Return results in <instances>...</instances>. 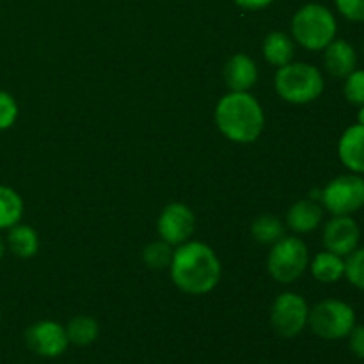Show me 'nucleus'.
Returning <instances> with one entry per match:
<instances>
[{"label":"nucleus","instance_id":"nucleus-1","mask_svg":"<svg viewBox=\"0 0 364 364\" xmlns=\"http://www.w3.org/2000/svg\"><path fill=\"white\" fill-rule=\"evenodd\" d=\"M220 262L212 247L203 242H185L173 252L171 277L188 295L210 294L219 284Z\"/></svg>","mask_w":364,"mask_h":364},{"label":"nucleus","instance_id":"nucleus-2","mask_svg":"<svg viewBox=\"0 0 364 364\" xmlns=\"http://www.w3.org/2000/svg\"><path fill=\"white\" fill-rule=\"evenodd\" d=\"M215 123L230 141L249 144L262 135L265 116L255 96L249 92L231 91L217 103Z\"/></svg>","mask_w":364,"mask_h":364},{"label":"nucleus","instance_id":"nucleus-3","mask_svg":"<svg viewBox=\"0 0 364 364\" xmlns=\"http://www.w3.org/2000/svg\"><path fill=\"white\" fill-rule=\"evenodd\" d=\"M336 18L322 4H306L291 18V36L306 50H323L336 39Z\"/></svg>","mask_w":364,"mask_h":364},{"label":"nucleus","instance_id":"nucleus-4","mask_svg":"<svg viewBox=\"0 0 364 364\" xmlns=\"http://www.w3.org/2000/svg\"><path fill=\"white\" fill-rule=\"evenodd\" d=\"M277 95L295 105L315 102L323 92V77L318 68L306 63H288L277 70L276 78Z\"/></svg>","mask_w":364,"mask_h":364},{"label":"nucleus","instance_id":"nucleus-5","mask_svg":"<svg viewBox=\"0 0 364 364\" xmlns=\"http://www.w3.org/2000/svg\"><path fill=\"white\" fill-rule=\"evenodd\" d=\"M308 326L322 340H343L355 327V311L338 299H326L309 309Z\"/></svg>","mask_w":364,"mask_h":364},{"label":"nucleus","instance_id":"nucleus-6","mask_svg":"<svg viewBox=\"0 0 364 364\" xmlns=\"http://www.w3.org/2000/svg\"><path fill=\"white\" fill-rule=\"evenodd\" d=\"M309 263V252L304 242L295 237H283L272 245L267 269L281 284H290L304 274Z\"/></svg>","mask_w":364,"mask_h":364},{"label":"nucleus","instance_id":"nucleus-7","mask_svg":"<svg viewBox=\"0 0 364 364\" xmlns=\"http://www.w3.org/2000/svg\"><path fill=\"white\" fill-rule=\"evenodd\" d=\"M322 203L329 213L354 215L364 206V178L361 174H341L322 191Z\"/></svg>","mask_w":364,"mask_h":364},{"label":"nucleus","instance_id":"nucleus-8","mask_svg":"<svg viewBox=\"0 0 364 364\" xmlns=\"http://www.w3.org/2000/svg\"><path fill=\"white\" fill-rule=\"evenodd\" d=\"M309 308L299 294H281L270 309V322L281 338H295L308 326Z\"/></svg>","mask_w":364,"mask_h":364},{"label":"nucleus","instance_id":"nucleus-9","mask_svg":"<svg viewBox=\"0 0 364 364\" xmlns=\"http://www.w3.org/2000/svg\"><path fill=\"white\" fill-rule=\"evenodd\" d=\"M25 345L36 355L55 359L66 352L70 340H68L66 327L53 320H41L32 323L25 331Z\"/></svg>","mask_w":364,"mask_h":364},{"label":"nucleus","instance_id":"nucleus-10","mask_svg":"<svg viewBox=\"0 0 364 364\" xmlns=\"http://www.w3.org/2000/svg\"><path fill=\"white\" fill-rule=\"evenodd\" d=\"M194 230L196 217L192 210L187 205H183V203H171L160 213L159 235L167 244H185L194 235Z\"/></svg>","mask_w":364,"mask_h":364},{"label":"nucleus","instance_id":"nucleus-11","mask_svg":"<svg viewBox=\"0 0 364 364\" xmlns=\"http://www.w3.org/2000/svg\"><path fill=\"white\" fill-rule=\"evenodd\" d=\"M361 240V230L358 223L352 219V215H336L326 224L322 235V242L326 251L334 252V255L348 256L359 247Z\"/></svg>","mask_w":364,"mask_h":364},{"label":"nucleus","instance_id":"nucleus-12","mask_svg":"<svg viewBox=\"0 0 364 364\" xmlns=\"http://www.w3.org/2000/svg\"><path fill=\"white\" fill-rule=\"evenodd\" d=\"M338 155L341 164L350 173L364 174V127L363 124H352L341 135L338 142Z\"/></svg>","mask_w":364,"mask_h":364},{"label":"nucleus","instance_id":"nucleus-13","mask_svg":"<svg viewBox=\"0 0 364 364\" xmlns=\"http://www.w3.org/2000/svg\"><path fill=\"white\" fill-rule=\"evenodd\" d=\"M323 50V64L333 77L347 78L358 66L355 48L345 39H334Z\"/></svg>","mask_w":364,"mask_h":364},{"label":"nucleus","instance_id":"nucleus-14","mask_svg":"<svg viewBox=\"0 0 364 364\" xmlns=\"http://www.w3.org/2000/svg\"><path fill=\"white\" fill-rule=\"evenodd\" d=\"M224 80L231 91L247 92L258 80L256 63L245 53H235L224 66Z\"/></svg>","mask_w":364,"mask_h":364},{"label":"nucleus","instance_id":"nucleus-15","mask_svg":"<svg viewBox=\"0 0 364 364\" xmlns=\"http://www.w3.org/2000/svg\"><path fill=\"white\" fill-rule=\"evenodd\" d=\"M323 219V208L313 199L297 201L287 213V223L295 233H309L320 226Z\"/></svg>","mask_w":364,"mask_h":364},{"label":"nucleus","instance_id":"nucleus-16","mask_svg":"<svg viewBox=\"0 0 364 364\" xmlns=\"http://www.w3.org/2000/svg\"><path fill=\"white\" fill-rule=\"evenodd\" d=\"M7 245H9L11 252L18 258H32L36 256L39 249V237L36 233L34 228L27 226V224H14L9 228V235H7Z\"/></svg>","mask_w":364,"mask_h":364},{"label":"nucleus","instance_id":"nucleus-17","mask_svg":"<svg viewBox=\"0 0 364 364\" xmlns=\"http://www.w3.org/2000/svg\"><path fill=\"white\" fill-rule=\"evenodd\" d=\"M295 53L294 39L284 32H270L263 41V55L272 66H284L291 63Z\"/></svg>","mask_w":364,"mask_h":364},{"label":"nucleus","instance_id":"nucleus-18","mask_svg":"<svg viewBox=\"0 0 364 364\" xmlns=\"http://www.w3.org/2000/svg\"><path fill=\"white\" fill-rule=\"evenodd\" d=\"M311 274L320 283H338L345 277V259L329 251L318 252L311 263Z\"/></svg>","mask_w":364,"mask_h":364},{"label":"nucleus","instance_id":"nucleus-19","mask_svg":"<svg viewBox=\"0 0 364 364\" xmlns=\"http://www.w3.org/2000/svg\"><path fill=\"white\" fill-rule=\"evenodd\" d=\"M23 215V201L11 187L0 185V230H9Z\"/></svg>","mask_w":364,"mask_h":364},{"label":"nucleus","instance_id":"nucleus-20","mask_svg":"<svg viewBox=\"0 0 364 364\" xmlns=\"http://www.w3.org/2000/svg\"><path fill=\"white\" fill-rule=\"evenodd\" d=\"M68 340L75 347H89L91 343H95L96 338L100 334V326L95 318L91 316H75L73 320H70L66 327Z\"/></svg>","mask_w":364,"mask_h":364},{"label":"nucleus","instance_id":"nucleus-21","mask_svg":"<svg viewBox=\"0 0 364 364\" xmlns=\"http://www.w3.org/2000/svg\"><path fill=\"white\" fill-rule=\"evenodd\" d=\"M251 233L256 242L263 245H274L284 237V226L277 217L262 215L252 223Z\"/></svg>","mask_w":364,"mask_h":364},{"label":"nucleus","instance_id":"nucleus-22","mask_svg":"<svg viewBox=\"0 0 364 364\" xmlns=\"http://www.w3.org/2000/svg\"><path fill=\"white\" fill-rule=\"evenodd\" d=\"M173 249H171V244L160 240L153 242L142 252V258H144V263L153 270H164L167 267H171V262H173Z\"/></svg>","mask_w":364,"mask_h":364},{"label":"nucleus","instance_id":"nucleus-23","mask_svg":"<svg viewBox=\"0 0 364 364\" xmlns=\"http://www.w3.org/2000/svg\"><path fill=\"white\" fill-rule=\"evenodd\" d=\"M345 277L352 287L364 291V247L355 249L345 259Z\"/></svg>","mask_w":364,"mask_h":364},{"label":"nucleus","instance_id":"nucleus-24","mask_svg":"<svg viewBox=\"0 0 364 364\" xmlns=\"http://www.w3.org/2000/svg\"><path fill=\"white\" fill-rule=\"evenodd\" d=\"M343 92L352 105H364V70H354L345 78Z\"/></svg>","mask_w":364,"mask_h":364},{"label":"nucleus","instance_id":"nucleus-25","mask_svg":"<svg viewBox=\"0 0 364 364\" xmlns=\"http://www.w3.org/2000/svg\"><path fill=\"white\" fill-rule=\"evenodd\" d=\"M18 117L16 100L6 91H0V132L7 130L14 124Z\"/></svg>","mask_w":364,"mask_h":364},{"label":"nucleus","instance_id":"nucleus-26","mask_svg":"<svg viewBox=\"0 0 364 364\" xmlns=\"http://www.w3.org/2000/svg\"><path fill=\"white\" fill-rule=\"evenodd\" d=\"M341 16L350 21H364V0H334Z\"/></svg>","mask_w":364,"mask_h":364},{"label":"nucleus","instance_id":"nucleus-27","mask_svg":"<svg viewBox=\"0 0 364 364\" xmlns=\"http://www.w3.org/2000/svg\"><path fill=\"white\" fill-rule=\"evenodd\" d=\"M348 347L355 358L364 359V326H358L355 323L354 329L348 334Z\"/></svg>","mask_w":364,"mask_h":364},{"label":"nucleus","instance_id":"nucleus-28","mask_svg":"<svg viewBox=\"0 0 364 364\" xmlns=\"http://www.w3.org/2000/svg\"><path fill=\"white\" fill-rule=\"evenodd\" d=\"M274 0H235L238 7L242 9H247V11H258V9H265L272 4Z\"/></svg>","mask_w":364,"mask_h":364},{"label":"nucleus","instance_id":"nucleus-29","mask_svg":"<svg viewBox=\"0 0 364 364\" xmlns=\"http://www.w3.org/2000/svg\"><path fill=\"white\" fill-rule=\"evenodd\" d=\"M358 123L363 124L364 127V105L359 107V112H358Z\"/></svg>","mask_w":364,"mask_h":364},{"label":"nucleus","instance_id":"nucleus-30","mask_svg":"<svg viewBox=\"0 0 364 364\" xmlns=\"http://www.w3.org/2000/svg\"><path fill=\"white\" fill-rule=\"evenodd\" d=\"M4 252H6V245H4V240L0 238V259L4 258Z\"/></svg>","mask_w":364,"mask_h":364},{"label":"nucleus","instance_id":"nucleus-31","mask_svg":"<svg viewBox=\"0 0 364 364\" xmlns=\"http://www.w3.org/2000/svg\"><path fill=\"white\" fill-rule=\"evenodd\" d=\"M0 318H2V311H0Z\"/></svg>","mask_w":364,"mask_h":364},{"label":"nucleus","instance_id":"nucleus-32","mask_svg":"<svg viewBox=\"0 0 364 364\" xmlns=\"http://www.w3.org/2000/svg\"><path fill=\"white\" fill-rule=\"evenodd\" d=\"M363 50H364V46H363Z\"/></svg>","mask_w":364,"mask_h":364}]
</instances>
